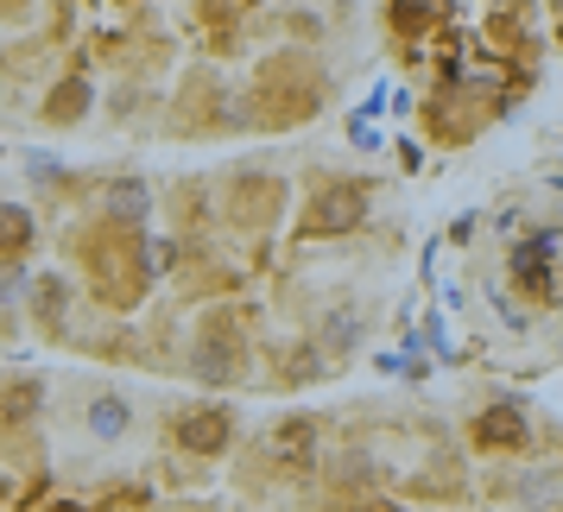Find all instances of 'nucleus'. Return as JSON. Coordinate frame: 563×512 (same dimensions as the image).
Wrapping results in <instances>:
<instances>
[{
	"label": "nucleus",
	"mask_w": 563,
	"mask_h": 512,
	"mask_svg": "<svg viewBox=\"0 0 563 512\" xmlns=\"http://www.w3.org/2000/svg\"><path fill=\"white\" fill-rule=\"evenodd\" d=\"M26 298H32V316H38V330H45V335H64V310H70V285L57 279V272H38Z\"/></svg>",
	"instance_id": "13"
},
{
	"label": "nucleus",
	"mask_w": 563,
	"mask_h": 512,
	"mask_svg": "<svg viewBox=\"0 0 563 512\" xmlns=\"http://www.w3.org/2000/svg\"><path fill=\"white\" fill-rule=\"evenodd\" d=\"M26 171H32V183H57V178H64V165H57L52 153H32Z\"/></svg>",
	"instance_id": "19"
},
{
	"label": "nucleus",
	"mask_w": 563,
	"mask_h": 512,
	"mask_svg": "<svg viewBox=\"0 0 563 512\" xmlns=\"http://www.w3.org/2000/svg\"><path fill=\"white\" fill-rule=\"evenodd\" d=\"M285 203H291L285 178H273V171H234L229 209H222V215H229L234 229H273Z\"/></svg>",
	"instance_id": "4"
},
{
	"label": "nucleus",
	"mask_w": 563,
	"mask_h": 512,
	"mask_svg": "<svg viewBox=\"0 0 563 512\" xmlns=\"http://www.w3.org/2000/svg\"><path fill=\"white\" fill-rule=\"evenodd\" d=\"M172 436H178V449L184 456H229V443H234V405H190L172 424Z\"/></svg>",
	"instance_id": "7"
},
{
	"label": "nucleus",
	"mask_w": 563,
	"mask_h": 512,
	"mask_svg": "<svg viewBox=\"0 0 563 512\" xmlns=\"http://www.w3.org/2000/svg\"><path fill=\"white\" fill-rule=\"evenodd\" d=\"M89 431L102 436V443H121V436L133 431V405H128V399H114V392L96 399V405H89Z\"/></svg>",
	"instance_id": "16"
},
{
	"label": "nucleus",
	"mask_w": 563,
	"mask_h": 512,
	"mask_svg": "<svg viewBox=\"0 0 563 512\" xmlns=\"http://www.w3.org/2000/svg\"><path fill=\"white\" fill-rule=\"evenodd\" d=\"M20 7H26V0H0V20H13V13H20Z\"/></svg>",
	"instance_id": "22"
},
{
	"label": "nucleus",
	"mask_w": 563,
	"mask_h": 512,
	"mask_svg": "<svg viewBox=\"0 0 563 512\" xmlns=\"http://www.w3.org/2000/svg\"><path fill=\"white\" fill-rule=\"evenodd\" d=\"M468 443H475V456H526L532 449V418H526L519 399H494L487 411H475Z\"/></svg>",
	"instance_id": "5"
},
{
	"label": "nucleus",
	"mask_w": 563,
	"mask_h": 512,
	"mask_svg": "<svg viewBox=\"0 0 563 512\" xmlns=\"http://www.w3.org/2000/svg\"><path fill=\"white\" fill-rule=\"evenodd\" d=\"M323 456V443H317V418H279L273 424V461L291 468V475H310Z\"/></svg>",
	"instance_id": "8"
},
{
	"label": "nucleus",
	"mask_w": 563,
	"mask_h": 512,
	"mask_svg": "<svg viewBox=\"0 0 563 512\" xmlns=\"http://www.w3.org/2000/svg\"><path fill=\"white\" fill-rule=\"evenodd\" d=\"M507 279L519 285V298L538 304V310L563 304V285H558V266H551V259H532V254H519V247H512V254H507Z\"/></svg>",
	"instance_id": "9"
},
{
	"label": "nucleus",
	"mask_w": 563,
	"mask_h": 512,
	"mask_svg": "<svg viewBox=\"0 0 563 512\" xmlns=\"http://www.w3.org/2000/svg\"><path fill=\"white\" fill-rule=\"evenodd\" d=\"M330 82L310 64L305 52H279L260 64V89H254V127H305L310 114H323Z\"/></svg>",
	"instance_id": "2"
},
{
	"label": "nucleus",
	"mask_w": 563,
	"mask_h": 512,
	"mask_svg": "<svg viewBox=\"0 0 563 512\" xmlns=\"http://www.w3.org/2000/svg\"><path fill=\"white\" fill-rule=\"evenodd\" d=\"M32 241H38L32 209L26 203H0V266H7V259H26Z\"/></svg>",
	"instance_id": "14"
},
{
	"label": "nucleus",
	"mask_w": 563,
	"mask_h": 512,
	"mask_svg": "<svg viewBox=\"0 0 563 512\" xmlns=\"http://www.w3.org/2000/svg\"><path fill=\"white\" fill-rule=\"evenodd\" d=\"M450 20V0H386V26L399 38H424Z\"/></svg>",
	"instance_id": "11"
},
{
	"label": "nucleus",
	"mask_w": 563,
	"mask_h": 512,
	"mask_svg": "<svg viewBox=\"0 0 563 512\" xmlns=\"http://www.w3.org/2000/svg\"><path fill=\"white\" fill-rule=\"evenodd\" d=\"M361 222H367V183H323L298 215V241H330V234H349Z\"/></svg>",
	"instance_id": "3"
},
{
	"label": "nucleus",
	"mask_w": 563,
	"mask_h": 512,
	"mask_svg": "<svg viewBox=\"0 0 563 512\" xmlns=\"http://www.w3.org/2000/svg\"><path fill=\"white\" fill-rule=\"evenodd\" d=\"M551 7H558V13H563V0H551Z\"/></svg>",
	"instance_id": "23"
},
{
	"label": "nucleus",
	"mask_w": 563,
	"mask_h": 512,
	"mask_svg": "<svg viewBox=\"0 0 563 512\" xmlns=\"http://www.w3.org/2000/svg\"><path fill=\"white\" fill-rule=\"evenodd\" d=\"M247 342H241V323H234L229 310H216L209 316L203 342H197V360H190V374L197 380H241V367H247Z\"/></svg>",
	"instance_id": "6"
},
{
	"label": "nucleus",
	"mask_w": 563,
	"mask_h": 512,
	"mask_svg": "<svg viewBox=\"0 0 563 512\" xmlns=\"http://www.w3.org/2000/svg\"><path fill=\"white\" fill-rule=\"evenodd\" d=\"M89 102H96V89L82 77H64L52 89V102H45V127H77L82 114H89Z\"/></svg>",
	"instance_id": "15"
},
{
	"label": "nucleus",
	"mask_w": 563,
	"mask_h": 512,
	"mask_svg": "<svg viewBox=\"0 0 563 512\" xmlns=\"http://www.w3.org/2000/svg\"><path fill=\"white\" fill-rule=\"evenodd\" d=\"M82 272H89V291L102 298L108 310H133L146 298V279H153V259H146V241L133 222H96V229L77 241Z\"/></svg>",
	"instance_id": "1"
},
{
	"label": "nucleus",
	"mask_w": 563,
	"mask_h": 512,
	"mask_svg": "<svg viewBox=\"0 0 563 512\" xmlns=\"http://www.w3.org/2000/svg\"><path fill=\"white\" fill-rule=\"evenodd\" d=\"M108 222H146V183H108Z\"/></svg>",
	"instance_id": "17"
},
{
	"label": "nucleus",
	"mask_w": 563,
	"mask_h": 512,
	"mask_svg": "<svg viewBox=\"0 0 563 512\" xmlns=\"http://www.w3.org/2000/svg\"><path fill=\"white\" fill-rule=\"evenodd\" d=\"M38 405H45L38 374H7L0 380V424H26V418H38Z\"/></svg>",
	"instance_id": "12"
},
{
	"label": "nucleus",
	"mask_w": 563,
	"mask_h": 512,
	"mask_svg": "<svg viewBox=\"0 0 563 512\" xmlns=\"http://www.w3.org/2000/svg\"><path fill=\"white\" fill-rule=\"evenodd\" d=\"M519 254H532V259H551V266H563V229H532L526 241H519Z\"/></svg>",
	"instance_id": "18"
},
{
	"label": "nucleus",
	"mask_w": 563,
	"mask_h": 512,
	"mask_svg": "<svg viewBox=\"0 0 563 512\" xmlns=\"http://www.w3.org/2000/svg\"><path fill=\"white\" fill-rule=\"evenodd\" d=\"M361 342H367V316H361L355 304H335L323 323H317V348H323V360H342L355 355Z\"/></svg>",
	"instance_id": "10"
},
{
	"label": "nucleus",
	"mask_w": 563,
	"mask_h": 512,
	"mask_svg": "<svg viewBox=\"0 0 563 512\" xmlns=\"http://www.w3.org/2000/svg\"><path fill=\"white\" fill-rule=\"evenodd\" d=\"M355 512H406V507H399V500H361Z\"/></svg>",
	"instance_id": "21"
},
{
	"label": "nucleus",
	"mask_w": 563,
	"mask_h": 512,
	"mask_svg": "<svg viewBox=\"0 0 563 512\" xmlns=\"http://www.w3.org/2000/svg\"><path fill=\"white\" fill-rule=\"evenodd\" d=\"M247 0H203V20H241Z\"/></svg>",
	"instance_id": "20"
}]
</instances>
